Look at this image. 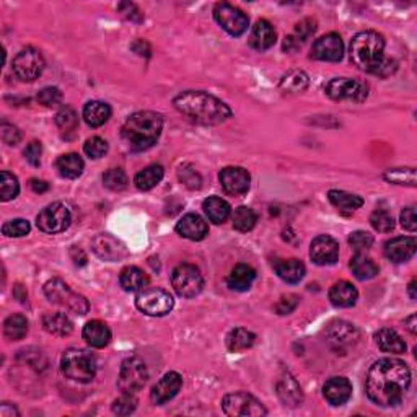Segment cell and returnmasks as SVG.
<instances>
[{
  "label": "cell",
  "mask_w": 417,
  "mask_h": 417,
  "mask_svg": "<svg viewBox=\"0 0 417 417\" xmlns=\"http://www.w3.org/2000/svg\"><path fill=\"white\" fill-rule=\"evenodd\" d=\"M351 269L358 280H370L377 278L378 273H380V268H378L375 261L363 253H357L351 259Z\"/></svg>",
  "instance_id": "8d00e7d4"
},
{
  "label": "cell",
  "mask_w": 417,
  "mask_h": 417,
  "mask_svg": "<svg viewBox=\"0 0 417 417\" xmlns=\"http://www.w3.org/2000/svg\"><path fill=\"white\" fill-rule=\"evenodd\" d=\"M121 13H124L126 18H129V20L132 22H140L142 20V13H140V10L137 7L134 6V3H129V2H124L121 3V6L118 7Z\"/></svg>",
  "instance_id": "91938a15"
},
{
  "label": "cell",
  "mask_w": 417,
  "mask_h": 417,
  "mask_svg": "<svg viewBox=\"0 0 417 417\" xmlns=\"http://www.w3.org/2000/svg\"><path fill=\"white\" fill-rule=\"evenodd\" d=\"M174 108L197 124L217 126L232 118L230 106L201 90H188L174 96Z\"/></svg>",
  "instance_id": "7a4b0ae2"
},
{
  "label": "cell",
  "mask_w": 417,
  "mask_h": 417,
  "mask_svg": "<svg viewBox=\"0 0 417 417\" xmlns=\"http://www.w3.org/2000/svg\"><path fill=\"white\" fill-rule=\"evenodd\" d=\"M38 103L46 106V108H54V106L61 105L62 101V93L57 86H46L36 96Z\"/></svg>",
  "instance_id": "f5cc1de1"
},
{
  "label": "cell",
  "mask_w": 417,
  "mask_h": 417,
  "mask_svg": "<svg viewBox=\"0 0 417 417\" xmlns=\"http://www.w3.org/2000/svg\"><path fill=\"white\" fill-rule=\"evenodd\" d=\"M30 188L33 189L35 192H46L50 186H47L46 181H41V179H30Z\"/></svg>",
  "instance_id": "6125c7cd"
},
{
  "label": "cell",
  "mask_w": 417,
  "mask_h": 417,
  "mask_svg": "<svg viewBox=\"0 0 417 417\" xmlns=\"http://www.w3.org/2000/svg\"><path fill=\"white\" fill-rule=\"evenodd\" d=\"M0 134H2V140L7 145H17L22 139L20 130H18L15 126L7 123H2V126H0Z\"/></svg>",
  "instance_id": "680465c9"
},
{
  "label": "cell",
  "mask_w": 417,
  "mask_h": 417,
  "mask_svg": "<svg viewBox=\"0 0 417 417\" xmlns=\"http://www.w3.org/2000/svg\"><path fill=\"white\" fill-rule=\"evenodd\" d=\"M275 40H278V33L274 26L268 20H258L251 30L248 43L253 50L263 52L271 50L275 45Z\"/></svg>",
  "instance_id": "7402d4cb"
},
{
  "label": "cell",
  "mask_w": 417,
  "mask_h": 417,
  "mask_svg": "<svg viewBox=\"0 0 417 417\" xmlns=\"http://www.w3.org/2000/svg\"><path fill=\"white\" fill-rule=\"evenodd\" d=\"M0 416L2 417H18L20 416V412L17 411L15 406L8 404V402H3V404L0 406Z\"/></svg>",
  "instance_id": "94428289"
},
{
  "label": "cell",
  "mask_w": 417,
  "mask_h": 417,
  "mask_svg": "<svg viewBox=\"0 0 417 417\" xmlns=\"http://www.w3.org/2000/svg\"><path fill=\"white\" fill-rule=\"evenodd\" d=\"M328 199L334 207L339 208V211L352 212L363 206V199L361 196L346 191H339V189H331V191L328 192Z\"/></svg>",
  "instance_id": "f35d334b"
},
{
  "label": "cell",
  "mask_w": 417,
  "mask_h": 417,
  "mask_svg": "<svg viewBox=\"0 0 417 417\" xmlns=\"http://www.w3.org/2000/svg\"><path fill=\"white\" fill-rule=\"evenodd\" d=\"M61 368L69 380L90 383L96 375V357L86 349H67L61 357Z\"/></svg>",
  "instance_id": "5b68a950"
},
{
  "label": "cell",
  "mask_w": 417,
  "mask_h": 417,
  "mask_svg": "<svg viewBox=\"0 0 417 417\" xmlns=\"http://www.w3.org/2000/svg\"><path fill=\"white\" fill-rule=\"evenodd\" d=\"M219 181L227 194H230V196H241V194L248 192L251 176L245 168L227 167L219 173Z\"/></svg>",
  "instance_id": "2e32d148"
},
{
  "label": "cell",
  "mask_w": 417,
  "mask_h": 417,
  "mask_svg": "<svg viewBox=\"0 0 417 417\" xmlns=\"http://www.w3.org/2000/svg\"><path fill=\"white\" fill-rule=\"evenodd\" d=\"M349 245H351V248L356 251V253H363V251H368L372 248L373 235L368 234V232L357 230L349 236Z\"/></svg>",
  "instance_id": "f907efd6"
},
{
  "label": "cell",
  "mask_w": 417,
  "mask_h": 417,
  "mask_svg": "<svg viewBox=\"0 0 417 417\" xmlns=\"http://www.w3.org/2000/svg\"><path fill=\"white\" fill-rule=\"evenodd\" d=\"M308 75L305 74L303 70H298V69H292L289 70L287 74L282 75V79L279 82V89L280 91H284V93H289V95H297V93H302L308 89Z\"/></svg>",
  "instance_id": "d590c367"
},
{
  "label": "cell",
  "mask_w": 417,
  "mask_h": 417,
  "mask_svg": "<svg viewBox=\"0 0 417 417\" xmlns=\"http://www.w3.org/2000/svg\"><path fill=\"white\" fill-rule=\"evenodd\" d=\"M18 194H20V183H18L15 174L10 172L0 173V201H13Z\"/></svg>",
  "instance_id": "ee69618b"
},
{
  "label": "cell",
  "mask_w": 417,
  "mask_h": 417,
  "mask_svg": "<svg viewBox=\"0 0 417 417\" xmlns=\"http://www.w3.org/2000/svg\"><path fill=\"white\" fill-rule=\"evenodd\" d=\"M370 224L380 234H390L395 229V220H393L390 212L383 211V208H378V211L373 212L370 215Z\"/></svg>",
  "instance_id": "c3c4849f"
},
{
  "label": "cell",
  "mask_w": 417,
  "mask_h": 417,
  "mask_svg": "<svg viewBox=\"0 0 417 417\" xmlns=\"http://www.w3.org/2000/svg\"><path fill=\"white\" fill-rule=\"evenodd\" d=\"M108 150H109L108 142H106L105 139L98 137V135H96V137L89 139L84 145V152L93 160H98L101 157H105V155L108 153Z\"/></svg>",
  "instance_id": "681fc988"
},
{
  "label": "cell",
  "mask_w": 417,
  "mask_h": 417,
  "mask_svg": "<svg viewBox=\"0 0 417 417\" xmlns=\"http://www.w3.org/2000/svg\"><path fill=\"white\" fill-rule=\"evenodd\" d=\"M43 328L50 334L64 338L69 336V334L74 331V323H72L70 318L64 313H46L45 317H43Z\"/></svg>",
  "instance_id": "836d02e7"
},
{
  "label": "cell",
  "mask_w": 417,
  "mask_h": 417,
  "mask_svg": "<svg viewBox=\"0 0 417 417\" xmlns=\"http://www.w3.org/2000/svg\"><path fill=\"white\" fill-rule=\"evenodd\" d=\"M111 409L118 416H129L137 409V400H135L134 395H126L124 393L123 396L118 397V400L113 402Z\"/></svg>",
  "instance_id": "816d5d0a"
},
{
  "label": "cell",
  "mask_w": 417,
  "mask_h": 417,
  "mask_svg": "<svg viewBox=\"0 0 417 417\" xmlns=\"http://www.w3.org/2000/svg\"><path fill=\"white\" fill-rule=\"evenodd\" d=\"M416 238L414 236H396L388 240L383 248V253L391 263H406L416 255Z\"/></svg>",
  "instance_id": "d6986e66"
},
{
  "label": "cell",
  "mask_w": 417,
  "mask_h": 417,
  "mask_svg": "<svg viewBox=\"0 0 417 417\" xmlns=\"http://www.w3.org/2000/svg\"><path fill=\"white\" fill-rule=\"evenodd\" d=\"M103 184L109 189V191H114V192L124 191L129 184L128 174H126L121 168H111L103 174Z\"/></svg>",
  "instance_id": "f6af8a7d"
},
{
  "label": "cell",
  "mask_w": 417,
  "mask_h": 417,
  "mask_svg": "<svg viewBox=\"0 0 417 417\" xmlns=\"http://www.w3.org/2000/svg\"><path fill=\"white\" fill-rule=\"evenodd\" d=\"M214 18L222 26V30H225L232 36L245 35L250 26V18L246 17V13L227 2H220L214 7Z\"/></svg>",
  "instance_id": "5bb4252c"
},
{
  "label": "cell",
  "mask_w": 417,
  "mask_h": 417,
  "mask_svg": "<svg viewBox=\"0 0 417 417\" xmlns=\"http://www.w3.org/2000/svg\"><path fill=\"white\" fill-rule=\"evenodd\" d=\"M404 324L406 328L409 329L411 334H416V314H411V317L404 321Z\"/></svg>",
  "instance_id": "be15d7a7"
},
{
  "label": "cell",
  "mask_w": 417,
  "mask_h": 417,
  "mask_svg": "<svg viewBox=\"0 0 417 417\" xmlns=\"http://www.w3.org/2000/svg\"><path fill=\"white\" fill-rule=\"evenodd\" d=\"M323 396L331 406H342L351 400L352 385L347 378L333 377L324 383Z\"/></svg>",
  "instance_id": "ffe728a7"
},
{
  "label": "cell",
  "mask_w": 417,
  "mask_h": 417,
  "mask_svg": "<svg viewBox=\"0 0 417 417\" xmlns=\"http://www.w3.org/2000/svg\"><path fill=\"white\" fill-rule=\"evenodd\" d=\"M135 307L149 317H165L172 312L174 300L167 290L158 287H147L140 290L135 297Z\"/></svg>",
  "instance_id": "30bf717a"
},
{
  "label": "cell",
  "mask_w": 417,
  "mask_h": 417,
  "mask_svg": "<svg viewBox=\"0 0 417 417\" xmlns=\"http://www.w3.org/2000/svg\"><path fill=\"white\" fill-rule=\"evenodd\" d=\"M383 179L390 184L416 188V169L414 168H393L383 173Z\"/></svg>",
  "instance_id": "7bdbcfd3"
},
{
  "label": "cell",
  "mask_w": 417,
  "mask_h": 417,
  "mask_svg": "<svg viewBox=\"0 0 417 417\" xmlns=\"http://www.w3.org/2000/svg\"><path fill=\"white\" fill-rule=\"evenodd\" d=\"M202 208H204V212H206L207 219L215 225L224 224V222L229 219L232 214L230 204L227 202L225 199L217 197V196L207 197L206 201L202 202Z\"/></svg>",
  "instance_id": "4dcf8cb0"
},
{
  "label": "cell",
  "mask_w": 417,
  "mask_h": 417,
  "mask_svg": "<svg viewBox=\"0 0 417 417\" xmlns=\"http://www.w3.org/2000/svg\"><path fill=\"white\" fill-rule=\"evenodd\" d=\"M400 220H401V225L402 229L411 232V234H414L416 229H417V219H416V207L414 206H409L406 208H402L401 215H400Z\"/></svg>",
  "instance_id": "6f0895ef"
},
{
  "label": "cell",
  "mask_w": 417,
  "mask_h": 417,
  "mask_svg": "<svg viewBox=\"0 0 417 417\" xmlns=\"http://www.w3.org/2000/svg\"><path fill=\"white\" fill-rule=\"evenodd\" d=\"M324 91L329 98L334 101H354V103H362L368 96V86L361 80L347 79V77H338V79L329 80Z\"/></svg>",
  "instance_id": "7c38bea8"
},
{
  "label": "cell",
  "mask_w": 417,
  "mask_h": 417,
  "mask_svg": "<svg viewBox=\"0 0 417 417\" xmlns=\"http://www.w3.org/2000/svg\"><path fill=\"white\" fill-rule=\"evenodd\" d=\"M56 124L64 132H72L79 128V114L72 106H62L59 113L56 114Z\"/></svg>",
  "instance_id": "bcb514c9"
},
{
  "label": "cell",
  "mask_w": 417,
  "mask_h": 417,
  "mask_svg": "<svg viewBox=\"0 0 417 417\" xmlns=\"http://www.w3.org/2000/svg\"><path fill=\"white\" fill-rule=\"evenodd\" d=\"M278 396L280 397V401H282L285 406L297 407L298 404H302V401H303L302 388H300L298 381L295 380V378L290 375L289 372H284L279 378Z\"/></svg>",
  "instance_id": "603a6c76"
},
{
  "label": "cell",
  "mask_w": 417,
  "mask_h": 417,
  "mask_svg": "<svg viewBox=\"0 0 417 417\" xmlns=\"http://www.w3.org/2000/svg\"><path fill=\"white\" fill-rule=\"evenodd\" d=\"M351 62L358 70L375 74L385 61V38L377 31H361L351 41Z\"/></svg>",
  "instance_id": "277c9868"
},
{
  "label": "cell",
  "mask_w": 417,
  "mask_h": 417,
  "mask_svg": "<svg viewBox=\"0 0 417 417\" xmlns=\"http://www.w3.org/2000/svg\"><path fill=\"white\" fill-rule=\"evenodd\" d=\"M274 269L279 278L287 284H298L300 280L305 278V273H307V269H305V264L302 261L295 258L275 261Z\"/></svg>",
  "instance_id": "83f0119b"
},
{
  "label": "cell",
  "mask_w": 417,
  "mask_h": 417,
  "mask_svg": "<svg viewBox=\"0 0 417 417\" xmlns=\"http://www.w3.org/2000/svg\"><path fill=\"white\" fill-rule=\"evenodd\" d=\"M84 339L90 347L103 349L111 342V329L108 324L100 321V319H93L89 321L84 326Z\"/></svg>",
  "instance_id": "cb8c5ba5"
},
{
  "label": "cell",
  "mask_w": 417,
  "mask_h": 417,
  "mask_svg": "<svg viewBox=\"0 0 417 417\" xmlns=\"http://www.w3.org/2000/svg\"><path fill=\"white\" fill-rule=\"evenodd\" d=\"M375 342L381 352L386 354H402L406 352V342L395 329L381 328L375 333Z\"/></svg>",
  "instance_id": "f546056e"
},
{
  "label": "cell",
  "mask_w": 417,
  "mask_h": 417,
  "mask_svg": "<svg viewBox=\"0 0 417 417\" xmlns=\"http://www.w3.org/2000/svg\"><path fill=\"white\" fill-rule=\"evenodd\" d=\"M72 224V212L64 202H52L51 206L43 208L36 217V225L47 235L62 234Z\"/></svg>",
  "instance_id": "9c48e42d"
},
{
  "label": "cell",
  "mask_w": 417,
  "mask_h": 417,
  "mask_svg": "<svg viewBox=\"0 0 417 417\" xmlns=\"http://www.w3.org/2000/svg\"><path fill=\"white\" fill-rule=\"evenodd\" d=\"M111 106L105 101H89L84 108V119L85 123L90 126V128H100L105 123H108V119L111 118Z\"/></svg>",
  "instance_id": "d6a6232c"
},
{
  "label": "cell",
  "mask_w": 417,
  "mask_h": 417,
  "mask_svg": "<svg viewBox=\"0 0 417 417\" xmlns=\"http://www.w3.org/2000/svg\"><path fill=\"white\" fill-rule=\"evenodd\" d=\"M119 284L126 292H140V290L147 289L150 284L149 275L144 273L137 266H128L121 271L119 274Z\"/></svg>",
  "instance_id": "4316f807"
},
{
  "label": "cell",
  "mask_w": 417,
  "mask_h": 417,
  "mask_svg": "<svg viewBox=\"0 0 417 417\" xmlns=\"http://www.w3.org/2000/svg\"><path fill=\"white\" fill-rule=\"evenodd\" d=\"M179 179H181L184 186H188L189 189H199L202 183L201 174H199L192 167H189V165L181 167V169H179Z\"/></svg>",
  "instance_id": "db71d44e"
},
{
  "label": "cell",
  "mask_w": 417,
  "mask_h": 417,
  "mask_svg": "<svg viewBox=\"0 0 417 417\" xmlns=\"http://www.w3.org/2000/svg\"><path fill=\"white\" fill-rule=\"evenodd\" d=\"M357 289L347 280H339L329 289V300L338 308H351L357 303Z\"/></svg>",
  "instance_id": "d4e9b609"
},
{
  "label": "cell",
  "mask_w": 417,
  "mask_h": 417,
  "mask_svg": "<svg viewBox=\"0 0 417 417\" xmlns=\"http://www.w3.org/2000/svg\"><path fill=\"white\" fill-rule=\"evenodd\" d=\"M28 333V319L23 314H12L3 323V334L8 341H22Z\"/></svg>",
  "instance_id": "60d3db41"
},
{
  "label": "cell",
  "mask_w": 417,
  "mask_h": 417,
  "mask_svg": "<svg viewBox=\"0 0 417 417\" xmlns=\"http://www.w3.org/2000/svg\"><path fill=\"white\" fill-rule=\"evenodd\" d=\"M407 292H409L411 300H416L417 298V294H416V279H412L411 282H409V287H407Z\"/></svg>",
  "instance_id": "e7e4bbea"
},
{
  "label": "cell",
  "mask_w": 417,
  "mask_h": 417,
  "mask_svg": "<svg viewBox=\"0 0 417 417\" xmlns=\"http://www.w3.org/2000/svg\"><path fill=\"white\" fill-rule=\"evenodd\" d=\"M298 303H300V298L295 294L284 295V297H280L278 305H275V312L279 314H290L295 312V308L298 307Z\"/></svg>",
  "instance_id": "11a10c76"
},
{
  "label": "cell",
  "mask_w": 417,
  "mask_h": 417,
  "mask_svg": "<svg viewBox=\"0 0 417 417\" xmlns=\"http://www.w3.org/2000/svg\"><path fill=\"white\" fill-rule=\"evenodd\" d=\"M45 295L51 303H54L57 307L64 308L74 314H80V317H84L90 310L89 300H86L84 295L74 292V290L61 279L47 280L45 284Z\"/></svg>",
  "instance_id": "8992f818"
},
{
  "label": "cell",
  "mask_w": 417,
  "mask_h": 417,
  "mask_svg": "<svg viewBox=\"0 0 417 417\" xmlns=\"http://www.w3.org/2000/svg\"><path fill=\"white\" fill-rule=\"evenodd\" d=\"M149 380V370L140 357H128L121 363L118 377L119 390L126 395H135L145 386Z\"/></svg>",
  "instance_id": "52a82bcc"
},
{
  "label": "cell",
  "mask_w": 417,
  "mask_h": 417,
  "mask_svg": "<svg viewBox=\"0 0 417 417\" xmlns=\"http://www.w3.org/2000/svg\"><path fill=\"white\" fill-rule=\"evenodd\" d=\"M222 409L230 417H259L268 414L263 402L246 391H236L222 400Z\"/></svg>",
  "instance_id": "ba28073f"
},
{
  "label": "cell",
  "mask_w": 417,
  "mask_h": 417,
  "mask_svg": "<svg viewBox=\"0 0 417 417\" xmlns=\"http://www.w3.org/2000/svg\"><path fill=\"white\" fill-rule=\"evenodd\" d=\"M232 222H234V227L241 234H246V232H251L255 229L256 222H258V215L251 207L240 206L235 208V212L232 214Z\"/></svg>",
  "instance_id": "b9f144b4"
},
{
  "label": "cell",
  "mask_w": 417,
  "mask_h": 417,
  "mask_svg": "<svg viewBox=\"0 0 417 417\" xmlns=\"http://www.w3.org/2000/svg\"><path fill=\"white\" fill-rule=\"evenodd\" d=\"M310 256L318 266H331L339 258L338 241L329 235H319L310 245Z\"/></svg>",
  "instance_id": "e0dca14e"
},
{
  "label": "cell",
  "mask_w": 417,
  "mask_h": 417,
  "mask_svg": "<svg viewBox=\"0 0 417 417\" xmlns=\"http://www.w3.org/2000/svg\"><path fill=\"white\" fill-rule=\"evenodd\" d=\"M176 232L179 236L191 241H201L208 235L207 222L197 214H186L176 224Z\"/></svg>",
  "instance_id": "44dd1931"
},
{
  "label": "cell",
  "mask_w": 417,
  "mask_h": 417,
  "mask_svg": "<svg viewBox=\"0 0 417 417\" xmlns=\"http://www.w3.org/2000/svg\"><path fill=\"white\" fill-rule=\"evenodd\" d=\"M30 222L25 219H13L2 225V234L6 236H10V238H22V236H26L30 234Z\"/></svg>",
  "instance_id": "7dc6e473"
},
{
  "label": "cell",
  "mask_w": 417,
  "mask_h": 417,
  "mask_svg": "<svg viewBox=\"0 0 417 417\" xmlns=\"http://www.w3.org/2000/svg\"><path fill=\"white\" fill-rule=\"evenodd\" d=\"M93 251L105 261H118L126 256L124 246L109 235H98L93 240Z\"/></svg>",
  "instance_id": "484cf974"
},
{
  "label": "cell",
  "mask_w": 417,
  "mask_h": 417,
  "mask_svg": "<svg viewBox=\"0 0 417 417\" xmlns=\"http://www.w3.org/2000/svg\"><path fill=\"white\" fill-rule=\"evenodd\" d=\"M256 279V271L248 264H236L227 278V284L236 292H246L251 289Z\"/></svg>",
  "instance_id": "f1b7e54d"
},
{
  "label": "cell",
  "mask_w": 417,
  "mask_h": 417,
  "mask_svg": "<svg viewBox=\"0 0 417 417\" xmlns=\"http://www.w3.org/2000/svg\"><path fill=\"white\" fill-rule=\"evenodd\" d=\"M56 168L62 178L75 179L84 173L85 163L79 153H66L57 158Z\"/></svg>",
  "instance_id": "e575fe53"
},
{
  "label": "cell",
  "mask_w": 417,
  "mask_h": 417,
  "mask_svg": "<svg viewBox=\"0 0 417 417\" xmlns=\"http://www.w3.org/2000/svg\"><path fill=\"white\" fill-rule=\"evenodd\" d=\"M255 341V333H251L245 328H235L227 336V347H229L230 352H241L253 346Z\"/></svg>",
  "instance_id": "ab89813d"
},
{
  "label": "cell",
  "mask_w": 417,
  "mask_h": 417,
  "mask_svg": "<svg viewBox=\"0 0 417 417\" xmlns=\"http://www.w3.org/2000/svg\"><path fill=\"white\" fill-rule=\"evenodd\" d=\"M12 69L22 82H35L45 70V57L35 47H25L13 57Z\"/></svg>",
  "instance_id": "4fadbf2b"
},
{
  "label": "cell",
  "mask_w": 417,
  "mask_h": 417,
  "mask_svg": "<svg viewBox=\"0 0 417 417\" xmlns=\"http://www.w3.org/2000/svg\"><path fill=\"white\" fill-rule=\"evenodd\" d=\"M165 169L162 165H149L147 168H144L142 172H139L134 178L135 188L140 191H150L163 179Z\"/></svg>",
  "instance_id": "74e56055"
},
{
  "label": "cell",
  "mask_w": 417,
  "mask_h": 417,
  "mask_svg": "<svg viewBox=\"0 0 417 417\" xmlns=\"http://www.w3.org/2000/svg\"><path fill=\"white\" fill-rule=\"evenodd\" d=\"M312 57L324 62H339L344 57V43L338 33H329L313 43Z\"/></svg>",
  "instance_id": "9a60e30c"
},
{
  "label": "cell",
  "mask_w": 417,
  "mask_h": 417,
  "mask_svg": "<svg viewBox=\"0 0 417 417\" xmlns=\"http://www.w3.org/2000/svg\"><path fill=\"white\" fill-rule=\"evenodd\" d=\"M314 31H317V22L312 20V18H305V20L297 23V26H295V31L292 35L285 38L284 51H289V52L297 51Z\"/></svg>",
  "instance_id": "1f68e13d"
},
{
  "label": "cell",
  "mask_w": 417,
  "mask_h": 417,
  "mask_svg": "<svg viewBox=\"0 0 417 417\" xmlns=\"http://www.w3.org/2000/svg\"><path fill=\"white\" fill-rule=\"evenodd\" d=\"M411 385V370L400 358H380L368 368L365 393L370 401L388 407L400 404Z\"/></svg>",
  "instance_id": "6da1fadb"
},
{
  "label": "cell",
  "mask_w": 417,
  "mask_h": 417,
  "mask_svg": "<svg viewBox=\"0 0 417 417\" xmlns=\"http://www.w3.org/2000/svg\"><path fill=\"white\" fill-rule=\"evenodd\" d=\"M181 386L183 378L178 372L165 373L157 381V385L152 388V391H150V400H152L153 404L162 406L169 400H173L179 393V390H181Z\"/></svg>",
  "instance_id": "ac0fdd59"
},
{
  "label": "cell",
  "mask_w": 417,
  "mask_h": 417,
  "mask_svg": "<svg viewBox=\"0 0 417 417\" xmlns=\"http://www.w3.org/2000/svg\"><path fill=\"white\" fill-rule=\"evenodd\" d=\"M23 155H25L26 162L30 163L31 167H40V165H41V155H43L41 142H38V140H31V142L26 145V149H25V152H23Z\"/></svg>",
  "instance_id": "9f6ffc18"
},
{
  "label": "cell",
  "mask_w": 417,
  "mask_h": 417,
  "mask_svg": "<svg viewBox=\"0 0 417 417\" xmlns=\"http://www.w3.org/2000/svg\"><path fill=\"white\" fill-rule=\"evenodd\" d=\"M163 130V119L153 111H139L129 116L123 126V139L134 152L152 149Z\"/></svg>",
  "instance_id": "3957f363"
},
{
  "label": "cell",
  "mask_w": 417,
  "mask_h": 417,
  "mask_svg": "<svg viewBox=\"0 0 417 417\" xmlns=\"http://www.w3.org/2000/svg\"><path fill=\"white\" fill-rule=\"evenodd\" d=\"M172 285L179 297L192 298L202 292L204 278L196 266L179 264L172 274Z\"/></svg>",
  "instance_id": "8fae6325"
}]
</instances>
